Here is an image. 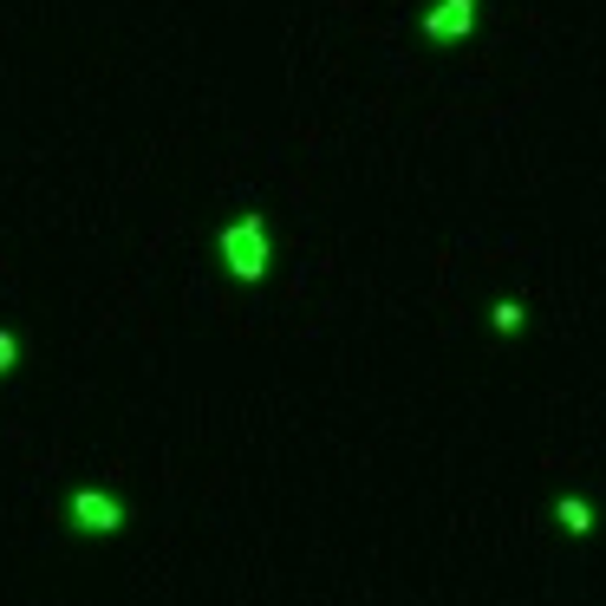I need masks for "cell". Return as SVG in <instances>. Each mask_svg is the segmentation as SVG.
Masks as SVG:
<instances>
[{
	"mask_svg": "<svg viewBox=\"0 0 606 606\" xmlns=\"http://www.w3.org/2000/svg\"><path fill=\"white\" fill-rule=\"evenodd\" d=\"M215 248H222V268L235 274V280H262V274H268V215L228 222V228L215 235Z\"/></svg>",
	"mask_w": 606,
	"mask_h": 606,
	"instance_id": "6da1fadb",
	"label": "cell"
},
{
	"mask_svg": "<svg viewBox=\"0 0 606 606\" xmlns=\"http://www.w3.org/2000/svg\"><path fill=\"white\" fill-rule=\"evenodd\" d=\"M66 515H72V529H85V535H111V529H125V502H111L105 489H72Z\"/></svg>",
	"mask_w": 606,
	"mask_h": 606,
	"instance_id": "7a4b0ae2",
	"label": "cell"
},
{
	"mask_svg": "<svg viewBox=\"0 0 606 606\" xmlns=\"http://www.w3.org/2000/svg\"><path fill=\"white\" fill-rule=\"evenodd\" d=\"M470 26H476V0H444V7L424 13V33L430 40H464Z\"/></svg>",
	"mask_w": 606,
	"mask_h": 606,
	"instance_id": "3957f363",
	"label": "cell"
},
{
	"mask_svg": "<svg viewBox=\"0 0 606 606\" xmlns=\"http://www.w3.org/2000/svg\"><path fill=\"white\" fill-rule=\"evenodd\" d=\"M561 529H567V535H594V509H587L581 496H561Z\"/></svg>",
	"mask_w": 606,
	"mask_h": 606,
	"instance_id": "277c9868",
	"label": "cell"
},
{
	"mask_svg": "<svg viewBox=\"0 0 606 606\" xmlns=\"http://www.w3.org/2000/svg\"><path fill=\"white\" fill-rule=\"evenodd\" d=\"M489 327H496V333H515V327H522V307H515V300H496Z\"/></svg>",
	"mask_w": 606,
	"mask_h": 606,
	"instance_id": "5b68a950",
	"label": "cell"
},
{
	"mask_svg": "<svg viewBox=\"0 0 606 606\" xmlns=\"http://www.w3.org/2000/svg\"><path fill=\"white\" fill-rule=\"evenodd\" d=\"M7 372H13V333L0 327V379H7Z\"/></svg>",
	"mask_w": 606,
	"mask_h": 606,
	"instance_id": "8992f818",
	"label": "cell"
}]
</instances>
